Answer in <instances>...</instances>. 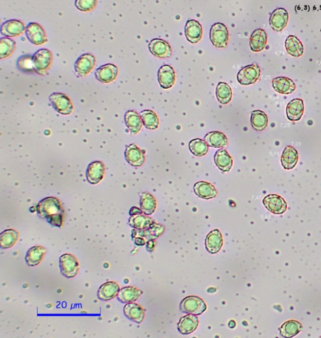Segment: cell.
Listing matches in <instances>:
<instances>
[{
	"label": "cell",
	"mask_w": 321,
	"mask_h": 338,
	"mask_svg": "<svg viewBox=\"0 0 321 338\" xmlns=\"http://www.w3.org/2000/svg\"><path fill=\"white\" fill-rule=\"evenodd\" d=\"M38 216L46 219L53 226L60 227L62 225L63 211L61 202L57 198L50 197L43 199L37 206Z\"/></svg>",
	"instance_id": "obj_1"
},
{
	"label": "cell",
	"mask_w": 321,
	"mask_h": 338,
	"mask_svg": "<svg viewBox=\"0 0 321 338\" xmlns=\"http://www.w3.org/2000/svg\"><path fill=\"white\" fill-rule=\"evenodd\" d=\"M52 59V52L48 49L42 48L33 56L32 62L35 72L39 75H46L51 67Z\"/></svg>",
	"instance_id": "obj_2"
},
{
	"label": "cell",
	"mask_w": 321,
	"mask_h": 338,
	"mask_svg": "<svg viewBox=\"0 0 321 338\" xmlns=\"http://www.w3.org/2000/svg\"><path fill=\"white\" fill-rule=\"evenodd\" d=\"M180 308L183 313L197 316L205 311L207 305L199 297L191 296L183 299L180 304Z\"/></svg>",
	"instance_id": "obj_3"
},
{
	"label": "cell",
	"mask_w": 321,
	"mask_h": 338,
	"mask_svg": "<svg viewBox=\"0 0 321 338\" xmlns=\"http://www.w3.org/2000/svg\"><path fill=\"white\" fill-rule=\"evenodd\" d=\"M210 39L216 48H226L229 39L227 27L221 23H216L210 29Z\"/></svg>",
	"instance_id": "obj_4"
},
{
	"label": "cell",
	"mask_w": 321,
	"mask_h": 338,
	"mask_svg": "<svg viewBox=\"0 0 321 338\" xmlns=\"http://www.w3.org/2000/svg\"><path fill=\"white\" fill-rule=\"evenodd\" d=\"M59 266L62 274L67 278L75 277L80 268L78 259L70 254H64L60 257Z\"/></svg>",
	"instance_id": "obj_5"
},
{
	"label": "cell",
	"mask_w": 321,
	"mask_h": 338,
	"mask_svg": "<svg viewBox=\"0 0 321 338\" xmlns=\"http://www.w3.org/2000/svg\"><path fill=\"white\" fill-rule=\"evenodd\" d=\"M52 106L60 114L68 115L72 114L73 107L68 96L62 93H53L49 97Z\"/></svg>",
	"instance_id": "obj_6"
},
{
	"label": "cell",
	"mask_w": 321,
	"mask_h": 338,
	"mask_svg": "<svg viewBox=\"0 0 321 338\" xmlns=\"http://www.w3.org/2000/svg\"><path fill=\"white\" fill-rule=\"evenodd\" d=\"M260 73V68L256 64L248 65L238 73L237 81L242 85L254 84L259 79Z\"/></svg>",
	"instance_id": "obj_7"
},
{
	"label": "cell",
	"mask_w": 321,
	"mask_h": 338,
	"mask_svg": "<svg viewBox=\"0 0 321 338\" xmlns=\"http://www.w3.org/2000/svg\"><path fill=\"white\" fill-rule=\"evenodd\" d=\"M263 204L268 211L276 215L284 214L287 209V204L284 198L277 194H269L265 197Z\"/></svg>",
	"instance_id": "obj_8"
},
{
	"label": "cell",
	"mask_w": 321,
	"mask_h": 338,
	"mask_svg": "<svg viewBox=\"0 0 321 338\" xmlns=\"http://www.w3.org/2000/svg\"><path fill=\"white\" fill-rule=\"evenodd\" d=\"M95 62V58L92 54L82 55L77 59L74 65L76 73L82 77L86 76L94 69Z\"/></svg>",
	"instance_id": "obj_9"
},
{
	"label": "cell",
	"mask_w": 321,
	"mask_h": 338,
	"mask_svg": "<svg viewBox=\"0 0 321 338\" xmlns=\"http://www.w3.org/2000/svg\"><path fill=\"white\" fill-rule=\"evenodd\" d=\"M27 38L35 45H42L47 42L45 30L37 23H30L26 27Z\"/></svg>",
	"instance_id": "obj_10"
},
{
	"label": "cell",
	"mask_w": 321,
	"mask_h": 338,
	"mask_svg": "<svg viewBox=\"0 0 321 338\" xmlns=\"http://www.w3.org/2000/svg\"><path fill=\"white\" fill-rule=\"evenodd\" d=\"M1 34L7 37H16L24 34L26 27L23 22L13 19L3 23L1 26Z\"/></svg>",
	"instance_id": "obj_11"
},
{
	"label": "cell",
	"mask_w": 321,
	"mask_h": 338,
	"mask_svg": "<svg viewBox=\"0 0 321 338\" xmlns=\"http://www.w3.org/2000/svg\"><path fill=\"white\" fill-rule=\"evenodd\" d=\"M289 21V13L284 8H278L270 16L269 24L274 31L281 32L287 26Z\"/></svg>",
	"instance_id": "obj_12"
},
{
	"label": "cell",
	"mask_w": 321,
	"mask_h": 338,
	"mask_svg": "<svg viewBox=\"0 0 321 338\" xmlns=\"http://www.w3.org/2000/svg\"><path fill=\"white\" fill-rule=\"evenodd\" d=\"M149 49L153 56L161 59L171 57L172 55V49L169 44L160 38H155L151 41Z\"/></svg>",
	"instance_id": "obj_13"
},
{
	"label": "cell",
	"mask_w": 321,
	"mask_h": 338,
	"mask_svg": "<svg viewBox=\"0 0 321 338\" xmlns=\"http://www.w3.org/2000/svg\"><path fill=\"white\" fill-rule=\"evenodd\" d=\"M106 167L102 162H92L88 166L86 171V178L88 182L95 185L103 179L105 174Z\"/></svg>",
	"instance_id": "obj_14"
},
{
	"label": "cell",
	"mask_w": 321,
	"mask_h": 338,
	"mask_svg": "<svg viewBox=\"0 0 321 338\" xmlns=\"http://www.w3.org/2000/svg\"><path fill=\"white\" fill-rule=\"evenodd\" d=\"M95 77L104 84L111 83L116 79L118 68L116 65L108 64L98 67L95 71Z\"/></svg>",
	"instance_id": "obj_15"
},
{
	"label": "cell",
	"mask_w": 321,
	"mask_h": 338,
	"mask_svg": "<svg viewBox=\"0 0 321 338\" xmlns=\"http://www.w3.org/2000/svg\"><path fill=\"white\" fill-rule=\"evenodd\" d=\"M159 84L164 89H169L174 86L176 81V73L174 68L164 65L159 69L158 73Z\"/></svg>",
	"instance_id": "obj_16"
},
{
	"label": "cell",
	"mask_w": 321,
	"mask_h": 338,
	"mask_svg": "<svg viewBox=\"0 0 321 338\" xmlns=\"http://www.w3.org/2000/svg\"><path fill=\"white\" fill-rule=\"evenodd\" d=\"M125 158L128 163L134 167L141 166L145 161L143 151L134 144L126 147Z\"/></svg>",
	"instance_id": "obj_17"
},
{
	"label": "cell",
	"mask_w": 321,
	"mask_h": 338,
	"mask_svg": "<svg viewBox=\"0 0 321 338\" xmlns=\"http://www.w3.org/2000/svg\"><path fill=\"white\" fill-rule=\"evenodd\" d=\"M185 32L189 42L193 44L199 43L203 36L202 26L196 20H188L186 23Z\"/></svg>",
	"instance_id": "obj_18"
},
{
	"label": "cell",
	"mask_w": 321,
	"mask_h": 338,
	"mask_svg": "<svg viewBox=\"0 0 321 338\" xmlns=\"http://www.w3.org/2000/svg\"><path fill=\"white\" fill-rule=\"evenodd\" d=\"M304 106L303 100L294 98L287 104L286 114L288 119L292 122H297L301 119L304 114Z\"/></svg>",
	"instance_id": "obj_19"
},
{
	"label": "cell",
	"mask_w": 321,
	"mask_h": 338,
	"mask_svg": "<svg viewBox=\"0 0 321 338\" xmlns=\"http://www.w3.org/2000/svg\"><path fill=\"white\" fill-rule=\"evenodd\" d=\"M223 246V237L218 229H215L208 233L205 240V246L211 254L217 253Z\"/></svg>",
	"instance_id": "obj_20"
},
{
	"label": "cell",
	"mask_w": 321,
	"mask_h": 338,
	"mask_svg": "<svg viewBox=\"0 0 321 338\" xmlns=\"http://www.w3.org/2000/svg\"><path fill=\"white\" fill-rule=\"evenodd\" d=\"M120 288L117 282L109 281L104 283L98 288L97 296L103 301H109L116 298L119 294Z\"/></svg>",
	"instance_id": "obj_21"
},
{
	"label": "cell",
	"mask_w": 321,
	"mask_h": 338,
	"mask_svg": "<svg viewBox=\"0 0 321 338\" xmlns=\"http://www.w3.org/2000/svg\"><path fill=\"white\" fill-rule=\"evenodd\" d=\"M274 89L282 95H289L296 89V85L291 79L285 76L274 78L273 81Z\"/></svg>",
	"instance_id": "obj_22"
},
{
	"label": "cell",
	"mask_w": 321,
	"mask_h": 338,
	"mask_svg": "<svg viewBox=\"0 0 321 338\" xmlns=\"http://www.w3.org/2000/svg\"><path fill=\"white\" fill-rule=\"evenodd\" d=\"M267 43V35L263 29H257L252 33L250 39V46L252 51L260 52L265 48Z\"/></svg>",
	"instance_id": "obj_23"
},
{
	"label": "cell",
	"mask_w": 321,
	"mask_h": 338,
	"mask_svg": "<svg viewBox=\"0 0 321 338\" xmlns=\"http://www.w3.org/2000/svg\"><path fill=\"white\" fill-rule=\"evenodd\" d=\"M199 324V319L195 315L188 314L180 319L178 324V331L184 335L190 334L196 330Z\"/></svg>",
	"instance_id": "obj_24"
},
{
	"label": "cell",
	"mask_w": 321,
	"mask_h": 338,
	"mask_svg": "<svg viewBox=\"0 0 321 338\" xmlns=\"http://www.w3.org/2000/svg\"><path fill=\"white\" fill-rule=\"evenodd\" d=\"M194 193L196 196L204 199H211L217 195L215 187L212 184L204 181L196 183L193 187Z\"/></svg>",
	"instance_id": "obj_25"
},
{
	"label": "cell",
	"mask_w": 321,
	"mask_h": 338,
	"mask_svg": "<svg viewBox=\"0 0 321 338\" xmlns=\"http://www.w3.org/2000/svg\"><path fill=\"white\" fill-rule=\"evenodd\" d=\"M299 160L298 150L292 146H288L285 148L281 156L282 166L286 170L294 168Z\"/></svg>",
	"instance_id": "obj_26"
},
{
	"label": "cell",
	"mask_w": 321,
	"mask_h": 338,
	"mask_svg": "<svg viewBox=\"0 0 321 338\" xmlns=\"http://www.w3.org/2000/svg\"><path fill=\"white\" fill-rule=\"evenodd\" d=\"M125 120L126 126L132 134L136 135L141 130L143 123L141 116L136 112L130 111L126 112Z\"/></svg>",
	"instance_id": "obj_27"
},
{
	"label": "cell",
	"mask_w": 321,
	"mask_h": 338,
	"mask_svg": "<svg viewBox=\"0 0 321 338\" xmlns=\"http://www.w3.org/2000/svg\"><path fill=\"white\" fill-rule=\"evenodd\" d=\"M124 313L126 318L137 323H141L144 320V309L138 304L134 303L126 304L124 307Z\"/></svg>",
	"instance_id": "obj_28"
},
{
	"label": "cell",
	"mask_w": 321,
	"mask_h": 338,
	"mask_svg": "<svg viewBox=\"0 0 321 338\" xmlns=\"http://www.w3.org/2000/svg\"><path fill=\"white\" fill-rule=\"evenodd\" d=\"M216 166L223 172H229L233 166V159L226 150L221 148L216 152L214 157Z\"/></svg>",
	"instance_id": "obj_29"
},
{
	"label": "cell",
	"mask_w": 321,
	"mask_h": 338,
	"mask_svg": "<svg viewBox=\"0 0 321 338\" xmlns=\"http://www.w3.org/2000/svg\"><path fill=\"white\" fill-rule=\"evenodd\" d=\"M142 291L134 287H128L122 288L117 296L118 300L122 303H133L139 298Z\"/></svg>",
	"instance_id": "obj_30"
},
{
	"label": "cell",
	"mask_w": 321,
	"mask_h": 338,
	"mask_svg": "<svg viewBox=\"0 0 321 338\" xmlns=\"http://www.w3.org/2000/svg\"><path fill=\"white\" fill-rule=\"evenodd\" d=\"M287 53L293 57H300L304 53V46L300 39L295 36L290 35L285 42Z\"/></svg>",
	"instance_id": "obj_31"
},
{
	"label": "cell",
	"mask_w": 321,
	"mask_h": 338,
	"mask_svg": "<svg viewBox=\"0 0 321 338\" xmlns=\"http://www.w3.org/2000/svg\"><path fill=\"white\" fill-rule=\"evenodd\" d=\"M46 253V249L42 246L32 247L27 252L26 261L29 266H35L42 262Z\"/></svg>",
	"instance_id": "obj_32"
},
{
	"label": "cell",
	"mask_w": 321,
	"mask_h": 338,
	"mask_svg": "<svg viewBox=\"0 0 321 338\" xmlns=\"http://www.w3.org/2000/svg\"><path fill=\"white\" fill-rule=\"evenodd\" d=\"M204 141L207 143L208 146L214 148L225 147L228 144L226 135L218 131L208 133L205 136Z\"/></svg>",
	"instance_id": "obj_33"
},
{
	"label": "cell",
	"mask_w": 321,
	"mask_h": 338,
	"mask_svg": "<svg viewBox=\"0 0 321 338\" xmlns=\"http://www.w3.org/2000/svg\"><path fill=\"white\" fill-rule=\"evenodd\" d=\"M303 329L301 323L295 320H290L282 324L280 328V332L282 336L292 337L297 335Z\"/></svg>",
	"instance_id": "obj_34"
},
{
	"label": "cell",
	"mask_w": 321,
	"mask_h": 338,
	"mask_svg": "<svg viewBox=\"0 0 321 338\" xmlns=\"http://www.w3.org/2000/svg\"><path fill=\"white\" fill-rule=\"evenodd\" d=\"M251 125L255 130L262 131L268 125V117L265 112L261 111H255L251 113Z\"/></svg>",
	"instance_id": "obj_35"
},
{
	"label": "cell",
	"mask_w": 321,
	"mask_h": 338,
	"mask_svg": "<svg viewBox=\"0 0 321 338\" xmlns=\"http://www.w3.org/2000/svg\"><path fill=\"white\" fill-rule=\"evenodd\" d=\"M140 207L146 215H152L156 208V200L153 195L144 192L141 195Z\"/></svg>",
	"instance_id": "obj_36"
},
{
	"label": "cell",
	"mask_w": 321,
	"mask_h": 338,
	"mask_svg": "<svg viewBox=\"0 0 321 338\" xmlns=\"http://www.w3.org/2000/svg\"><path fill=\"white\" fill-rule=\"evenodd\" d=\"M18 238V232L14 229H7L0 235V246L3 249L14 246Z\"/></svg>",
	"instance_id": "obj_37"
},
{
	"label": "cell",
	"mask_w": 321,
	"mask_h": 338,
	"mask_svg": "<svg viewBox=\"0 0 321 338\" xmlns=\"http://www.w3.org/2000/svg\"><path fill=\"white\" fill-rule=\"evenodd\" d=\"M216 95L221 104L226 105L230 102L232 98V90L229 84L219 82L216 89Z\"/></svg>",
	"instance_id": "obj_38"
},
{
	"label": "cell",
	"mask_w": 321,
	"mask_h": 338,
	"mask_svg": "<svg viewBox=\"0 0 321 338\" xmlns=\"http://www.w3.org/2000/svg\"><path fill=\"white\" fill-rule=\"evenodd\" d=\"M139 115L145 127L150 130H155L158 127L160 120L155 112L150 110H145L140 113Z\"/></svg>",
	"instance_id": "obj_39"
},
{
	"label": "cell",
	"mask_w": 321,
	"mask_h": 338,
	"mask_svg": "<svg viewBox=\"0 0 321 338\" xmlns=\"http://www.w3.org/2000/svg\"><path fill=\"white\" fill-rule=\"evenodd\" d=\"M153 223V221L152 218L142 215V214L133 216L129 220V224L131 227L139 230L146 229L150 227Z\"/></svg>",
	"instance_id": "obj_40"
},
{
	"label": "cell",
	"mask_w": 321,
	"mask_h": 338,
	"mask_svg": "<svg viewBox=\"0 0 321 338\" xmlns=\"http://www.w3.org/2000/svg\"><path fill=\"white\" fill-rule=\"evenodd\" d=\"M189 148L191 152L197 157L205 155L209 149L207 143L200 139L192 140L189 144Z\"/></svg>",
	"instance_id": "obj_41"
},
{
	"label": "cell",
	"mask_w": 321,
	"mask_h": 338,
	"mask_svg": "<svg viewBox=\"0 0 321 338\" xmlns=\"http://www.w3.org/2000/svg\"><path fill=\"white\" fill-rule=\"evenodd\" d=\"M16 42L9 38H2L0 40V58L1 59H7L12 56L14 52Z\"/></svg>",
	"instance_id": "obj_42"
},
{
	"label": "cell",
	"mask_w": 321,
	"mask_h": 338,
	"mask_svg": "<svg viewBox=\"0 0 321 338\" xmlns=\"http://www.w3.org/2000/svg\"><path fill=\"white\" fill-rule=\"evenodd\" d=\"M33 56L30 55L21 56L18 58L17 66L19 69L24 72H32L34 71L32 62Z\"/></svg>",
	"instance_id": "obj_43"
},
{
	"label": "cell",
	"mask_w": 321,
	"mask_h": 338,
	"mask_svg": "<svg viewBox=\"0 0 321 338\" xmlns=\"http://www.w3.org/2000/svg\"><path fill=\"white\" fill-rule=\"evenodd\" d=\"M97 4V2L94 0H77L75 5L79 10L82 12H90L94 9Z\"/></svg>",
	"instance_id": "obj_44"
},
{
	"label": "cell",
	"mask_w": 321,
	"mask_h": 338,
	"mask_svg": "<svg viewBox=\"0 0 321 338\" xmlns=\"http://www.w3.org/2000/svg\"><path fill=\"white\" fill-rule=\"evenodd\" d=\"M142 213L143 212L142 210H140L138 207H134L130 211V215L134 216L137 215V214H142Z\"/></svg>",
	"instance_id": "obj_45"
}]
</instances>
